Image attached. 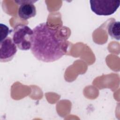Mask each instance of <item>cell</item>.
I'll use <instances>...</instances> for the list:
<instances>
[{"mask_svg": "<svg viewBox=\"0 0 120 120\" xmlns=\"http://www.w3.org/2000/svg\"><path fill=\"white\" fill-rule=\"evenodd\" d=\"M31 52L38 60L53 62L64 55L68 51L69 42L61 30L53 29L43 22L33 29Z\"/></svg>", "mask_w": 120, "mask_h": 120, "instance_id": "cell-1", "label": "cell"}, {"mask_svg": "<svg viewBox=\"0 0 120 120\" xmlns=\"http://www.w3.org/2000/svg\"><path fill=\"white\" fill-rule=\"evenodd\" d=\"M12 32V39L17 48L25 51L31 48L33 30L26 25L19 24L14 28Z\"/></svg>", "mask_w": 120, "mask_h": 120, "instance_id": "cell-2", "label": "cell"}, {"mask_svg": "<svg viewBox=\"0 0 120 120\" xmlns=\"http://www.w3.org/2000/svg\"><path fill=\"white\" fill-rule=\"evenodd\" d=\"M91 10L98 15L108 16L113 14L120 5V0H101L90 1Z\"/></svg>", "mask_w": 120, "mask_h": 120, "instance_id": "cell-3", "label": "cell"}, {"mask_svg": "<svg viewBox=\"0 0 120 120\" xmlns=\"http://www.w3.org/2000/svg\"><path fill=\"white\" fill-rule=\"evenodd\" d=\"M17 46L9 37H7L0 41V60L1 62H8L13 59L15 55Z\"/></svg>", "mask_w": 120, "mask_h": 120, "instance_id": "cell-4", "label": "cell"}, {"mask_svg": "<svg viewBox=\"0 0 120 120\" xmlns=\"http://www.w3.org/2000/svg\"><path fill=\"white\" fill-rule=\"evenodd\" d=\"M37 0H15L18 5H20L18 10L19 17L24 20H26L34 17L36 15V8L34 3Z\"/></svg>", "mask_w": 120, "mask_h": 120, "instance_id": "cell-5", "label": "cell"}, {"mask_svg": "<svg viewBox=\"0 0 120 120\" xmlns=\"http://www.w3.org/2000/svg\"><path fill=\"white\" fill-rule=\"evenodd\" d=\"M108 34L112 38L117 40L120 39V22L119 21L110 22L107 26Z\"/></svg>", "mask_w": 120, "mask_h": 120, "instance_id": "cell-6", "label": "cell"}, {"mask_svg": "<svg viewBox=\"0 0 120 120\" xmlns=\"http://www.w3.org/2000/svg\"><path fill=\"white\" fill-rule=\"evenodd\" d=\"M8 27L5 24L0 23V40L1 41L6 38L10 32Z\"/></svg>", "mask_w": 120, "mask_h": 120, "instance_id": "cell-7", "label": "cell"}]
</instances>
